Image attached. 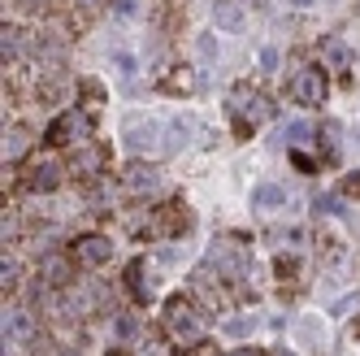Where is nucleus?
<instances>
[{"label":"nucleus","instance_id":"nucleus-1","mask_svg":"<svg viewBox=\"0 0 360 356\" xmlns=\"http://www.w3.org/2000/svg\"><path fill=\"white\" fill-rule=\"evenodd\" d=\"M165 326H169V339H178V343H200V335H204V317L195 313L191 300H169Z\"/></svg>","mask_w":360,"mask_h":356},{"label":"nucleus","instance_id":"nucleus-2","mask_svg":"<svg viewBox=\"0 0 360 356\" xmlns=\"http://www.w3.org/2000/svg\"><path fill=\"white\" fill-rule=\"evenodd\" d=\"M209 265H213L217 274H226V278H239V274H248V243H243V239H235V235H221V239H213Z\"/></svg>","mask_w":360,"mask_h":356},{"label":"nucleus","instance_id":"nucleus-3","mask_svg":"<svg viewBox=\"0 0 360 356\" xmlns=\"http://www.w3.org/2000/svg\"><path fill=\"white\" fill-rule=\"evenodd\" d=\"M91 126H96V122H91L87 109H70V113H61L53 126H48V144H53V148H61V144H65V148H70V144H83V139L91 135Z\"/></svg>","mask_w":360,"mask_h":356},{"label":"nucleus","instance_id":"nucleus-4","mask_svg":"<svg viewBox=\"0 0 360 356\" xmlns=\"http://www.w3.org/2000/svg\"><path fill=\"white\" fill-rule=\"evenodd\" d=\"M230 109H235L239 131H252V126H261V122H269V117L278 113V109H274V100H269V96H256V91L230 96Z\"/></svg>","mask_w":360,"mask_h":356},{"label":"nucleus","instance_id":"nucleus-5","mask_svg":"<svg viewBox=\"0 0 360 356\" xmlns=\"http://www.w3.org/2000/svg\"><path fill=\"white\" fill-rule=\"evenodd\" d=\"M326 91H330V83H326V74H321L317 65H304V70H295V79H291V96L300 100V105H308V109H321V105H326Z\"/></svg>","mask_w":360,"mask_h":356},{"label":"nucleus","instance_id":"nucleus-6","mask_svg":"<svg viewBox=\"0 0 360 356\" xmlns=\"http://www.w3.org/2000/svg\"><path fill=\"white\" fill-rule=\"evenodd\" d=\"M178 226H183V217H178V213H169V209H148V213L131 217V235H139V239H157V235L178 231Z\"/></svg>","mask_w":360,"mask_h":356},{"label":"nucleus","instance_id":"nucleus-7","mask_svg":"<svg viewBox=\"0 0 360 356\" xmlns=\"http://www.w3.org/2000/svg\"><path fill=\"white\" fill-rule=\"evenodd\" d=\"M165 126L157 122H135V126H126V148L135 152V157H152V152H165Z\"/></svg>","mask_w":360,"mask_h":356},{"label":"nucleus","instance_id":"nucleus-8","mask_svg":"<svg viewBox=\"0 0 360 356\" xmlns=\"http://www.w3.org/2000/svg\"><path fill=\"white\" fill-rule=\"evenodd\" d=\"M61 183H65V165L61 161H53V157L31 161V170H27V187L31 191H57Z\"/></svg>","mask_w":360,"mask_h":356},{"label":"nucleus","instance_id":"nucleus-9","mask_svg":"<svg viewBox=\"0 0 360 356\" xmlns=\"http://www.w3.org/2000/svg\"><path fill=\"white\" fill-rule=\"evenodd\" d=\"M74 257H79V265H87V269H100L113 257V243L105 235H83V239H74Z\"/></svg>","mask_w":360,"mask_h":356},{"label":"nucleus","instance_id":"nucleus-10","mask_svg":"<svg viewBox=\"0 0 360 356\" xmlns=\"http://www.w3.org/2000/svg\"><path fill=\"white\" fill-rule=\"evenodd\" d=\"M35 339V313L31 309H9L5 313V343H31Z\"/></svg>","mask_w":360,"mask_h":356},{"label":"nucleus","instance_id":"nucleus-11","mask_svg":"<svg viewBox=\"0 0 360 356\" xmlns=\"http://www.w3.org/2000/svg\"><path fill=\"white\" fill-rule=\"evenodd\" d=\"M157 187H161V178H157L152 165H131V170L122 174V191L126 196H152Z\"/></svg>","mask_w":360,"mask_h":356},{"label":"nucleus","instance_id":"nucleus-12","mask_svg":"<svg viewBox=\"0 0 360 356\" xmlns=\"http://www.w3.org/2000/svg\"><path fill=\"white\" fill-rule=\"evenodd\" d=\"M39 278H44V287H53V291H61V287H70V278H74V265L65 261V257H44V265H39Z\"/></svg>","mask_w":360,"mask_h":356},{"label":"nucleus","instance_id":"nucleus-13","mask_svg":"<svg viewBox=\"0 0 360 356\" xmlns=\"http://www.w3.org/2000/svg\"><path fill=\"white\" fill-rule=\"evenodd\" d=\"M100 170H105V148H79L70 161V174L79 178H100Z\"/></svg>","mask_w":360,"mask_h":356},{"label":"nucleus","instance_id":"nucleus-14","mask_svg":"<svg viewBox=\"0 0 360 356\" xmlns=\"http://www.w3.org/2000/svg\"><path fill=\"white\" fill-rule=\"evenodd\" d=\"M252 205L261 209V213H269V209H287L291 196H287V187H282V183H261V187L252 191Z\"/></svg>","mask_w":360,"mask_h":356},{"label":"nucleus","instance_id":"nucleus-15","mask_svg":"<svg viewBox=\"0 0 360 356\" xmlns=\"http://www.w3.org/2000/svg\"><path fill=\"white\" fill-rule=\"evenodd\" d=\"M191 139H195V122H191V117H174V122L165 126V144H161V148H165V152H178V148H187Z\"/></svg>","mask_w":360,"mask_h":356},{"label":"nucleus","instance_id":"nucleus-16","mask_svg":"<svg viewBox=\"0 0 360 356\" xmlns=\"http://www.w3.org/2000/svg\"><path fill=\"white\" fill-rule=\"evenodd\" d=\"M213 22H217V27L221 31H243V9L235 5V0H217V5H213Z\"/></svg>","mask_w":360,"mask_h":356},{"label":"nucleus","instance_id":"nucleus-17","mask_svg":"<svg viewBox=\"0 0 360 356\" xmlns=\"http://www.w3.org/2000/svg\"><path fill=\"white\" fill-rule=\"evenodd\" d=\"M269 243L278 252H287V257H300V252H308V231H274Z\"/></svg>","mask_w":360,"mask_h":356},{"label":"nucleus","instance_id":"nucleus-18","mask_svg":"<svg viewBox=\"0 0 360 356\" xmlns=\"http://www.w3.org/2000/svg\"><path fill=\"white\" fill-rule=\"evenodd\" d=\"M27 148H31V135L22 131V126H9V131H5V161H22Z\"/></svg>","mask_w":360,"mask_h":356},{"label":"nucleus","instance_id":"nucleus-19","mask_svg":"<svg viewBox=\"0 0 360 356\" xmlns=\"http://www.w3.org/2000/svg\"><path fill=\"white\" fill-rule=\"evenodd\" d=\"M165 91H174V96H187V91H195V70L191 65H178L169 79H165Z\"/></svg>","mask_w":360,"mask_h":356},{"label":"nucleus","instance_id":"nucleus-20","mask_svg":"<svg viewBox=\"0 0 360 356\" xmlns=\"http://www.w3.org/2000/svg\"><path fill=\"white\" fill-rule=\"evenodd\" d=\"M22 39H27V35H22L13 22H5V31H0V53H5V61H13L22 53Z\"/></svg>","mask_w":360,"mask_h":356},{"label":"nucleus","instance_id":"nucleus-21","mask_svg":"<svg viewBox=\"0 0 360 356\" xmlns=\"http://www.w3.org/2000/svg\"><path fill=\"white\" fill-rule=\"evenodd\" d=\"M278 139L282 144H304V139H313V126H308V122H291V126L278 131Z\"/></svg>","mask_w":360,"mask_h":356},{"label":"nucleus","instance_id":"nucleus-22","mask_svg":"<svg viewBox=\"0 0 360 356\" xmlns=\"http://www.w3.org/2000/svg\"><path fill=\"white\" fill-rule=\"evenodd\" d=\"M126 283H131V291H135L139 300H148V295H152V287H148V265H131Z\"/></svg>","mask_w":360,"mask_h":356},{"label":"nucleus","instance_id":"nucleus-23","mask_svg":"<svg viewBox=\"0 0 360 356\" xmlns=\"http://www.w3.org/2000/svg\"><path fill=\"white\" fill-rule=\"evenodd\" d=\"M252 330H256V317H248V313H239V317L226 322V335H230V339H248Z\"/></svg>","mask_w":360,"mask_h":356},{"label":"nucleus","instance_id":"nucleus-24","mask_svg":"<svg viewBox=\"0 0 360 356\" xmlns=\"http://www.w3.org/2000/svg\"><path fill=\"white\" fill-rule=\"evenodd\" d=\"M326 53H330L334 65H347V61H352V48H343L339 39H330V44H326Z\"/></svg>","mask_w":360,"mask_h":356},{"label":"nucleus","instance_id":"nucleus-25","mask_svg":"<svg viewBox=\"0 0 360 356\" xmlns=\"http://www.w3.org/2000/svg\"><path fill=\"white\" fill-rule=\"evenodd\" d=\"M113 330H117V339H135V335H139V322H135V317H117Z\"/></svg>","mask_w":360,"mask_h":356},{"label":"nucleus","instance_id":"nucleus-26","mask_svg":"<svg viewBox=\"0 0 360 356\" xmlns=\"http://www.w3.org/2000/svg\"><path fill=\"white\" fill-rule=\"evenodd\" d=\"M143 356H174V352L165 339H152V343H143Z\"/></svg>","mask_w":360,"mask_h":356},{"label":"nucleus","instance_id":"nucleus-27","mask_svg":"<svg viewBox=\"0 0 360 356\" xmlns=\"http://www.w3.org/2000/svg\"><path fill=\"white\" fill-rule=\"evenodd\" d=\"M317 209H321V213H339V209H343V200H334V196H317Z\"/></svg>","mask_w":360,"mask_h":356},{"label":"nucleus","instance_id":"nucleus-28","mask_svg":"<svg viewBox=\"0 0 360 356\" xmlns=\"http://www.w3.org/2000/svg\"><path fill=\"white\" fill-rule=\"evenodd\" d=\"M139 13V0H117V18H135Z\"/></svg>","mask_w":360,"mask_h":356},{"label":"nucleus","instance_id":"nucleus-29","mask_svg":"<svg viewBox=\"0 0 360 356\" xmlns=\"http://www.w3.org/2000/svg\"><path fill=\"white\" fill-rule=\"evenodd\" d=\"M278 65V48H261V70H274Z\"/></svg>","mask_w":360,"mask_h":356},{"label":"nucleus","instance_id":"nucleus-30","mask_svg":"<svg viewBox=\"0 0 360 356\" xmlns=\"http://www.w3.org/2000/svg\"><path fill=\"white\" fill-rule=\"evenodd\" d=\"M13 283H18V265L5 261V291H13Z\"/></svg>","mask_w":360,"mask_h":356},{"label":"nucleus","instance_id":"nucleus-31","mask_svg":"<svg viewBox=\"0 0 360 356\" xmlns=\"http://www.w3.org/2000/svg\"><path fill=\"white\" fill-rule=\"evenodd\" d=\"M18 235V213H5V239Z\"/></svg>","mask_w":360,"mask_h":356},{"label":"nucleus","instance_id":"nucleus-32","mask_svg":"<svg viewBox=\"0 0 360 356\" xmlns=\"http://www.w3.org/2000/svg\"><path fill=\"white\" fill-rule=\"evenodd\" d=\"M200 53H204V57H217V44H213L209 35H204V39H200Z\"/></svg>","mask_w":360,"mask_h":356},{"label":"nucleus","instance_id":"nucleus-33","mask_svg":"<svg viewBox=\"0 0 360 356\" xmlns=\"http://www.w3.org/2000/svg\"><path fill=\"white\" fill-rule=\"evenodd\" d=\"M230 356H261V352H256V348H235Z\"/></svg>","mask_w":360,"mask_h":356},{"label":"nucleus","instance_id":"nucleus-34","mask_svg":"<svg viewBox=\"0 0 360 356\" xmlns=\"http://www.w3.org/2000/svg\"><path fill=\"white\" fill-rule=\"evenodd\" d=\"M347 187H352V191H360V174H352V178H347Z\"/></svg>","mask_w":360,"mask_h":356},{"label":"nucleus","instance_id":"nucleus-35","mask_svg":"<svg viewBox=\"0 0 360 356\" xmlns=\"http://www.w3.org/2000/svg\"><path fill=\"white\" fill-rule=\"evenodd\" d=\"M291 5H300V9H308V5H313V0H291Z\"/></svg>","mask_w":360,"mask_h":356},{"label":"nucleus","instance_id":"nucleus-36","mask_svg":"<svg viewBox=\"0 0 360 356\" xmlns=\"http://www.w3.org/2000/svg\"><path fill=\"white\" fill-rule=\"evenodd\" d=\"M274 356H295V352H287V348H278V352H274Z\"/></svg>","mask_w":360,"mask_h":356},{"label":"nucleus","instance_id":"nucleus-37","mask_svg":"<svg viewBox=\"0 0 360 356\" xmlns=\"http://www.w3.org/2000/svg\"><path fill=\"white\" fill-rule=\"evenodd\" d=\"M27 5H48V0H27Z\"/></svg>","mask_w":360,"mask_h":356},{"label":"nucleus","instance_id":"nucleus-38","mask_svg":"<svg viewBox=\"0 0 360 356\" xmlns=\"http://www.w3.org/2000/svg\"><path fill=\"white\" fill-rule=\"evenodd\" d=\"M352 139H356V144H360V126H356V135H352Z\"/></svg>","mask_w":360,"mask_h":356},{"label":"nucleus","instance_id":"nucleus-39","mask_svg":"<svg viewBox=\"0 0 360 356\" xmlns=\"http://www.w3.org/2000/svg\"><path fill=\"white\" fill-rule=\"evenodd\" d=\"M57 356H79V352H57Z\"/></svg>","mask_w":360,"mask_h":356},{"label":"nucleus","instance_id":"nucleus-40","mask_svg":"<svg viewBox=\"0 0 360 356\" xmlns=\"http://www.w3.org/2000/svg\"><path fill=\"white\" fill-rule=\"evenodd\" d=\"M83 5H100V0H83Z\"/></svg>","mask_w":360,"mask_h":356}]
</instances>
